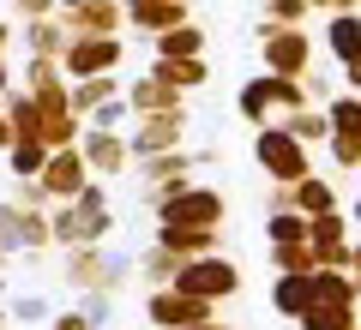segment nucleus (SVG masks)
I'll list each match as a JSON object with an SVG mask.
<instances>
[{"label": "nucleus", "mask_w": 361, "mask_h": 330, "mask_svg": "<svg viewBox=\"0 0 361 330\" xmlns=\"http://www.w3.org/2000/svg\"><path fill=\"white\" fill-rule=\"evenodd\" d=\"M169 222H199V229H211V222H217L223 216V204L211 198V192H193V198H169Z\"/></svg>", "instance_id": "3"}, {"label": "nucleus", "mask_w": 361, "mask_h": 330, "mask_svg": "<svg viewBox=\"0 0 361 330\" xmlns=\"http://www.w3.org/2000/svg\"><path fill=\"white\" fill-rule=\"evenodd\" d=\"M49 192H61V198H66V192H78V163H73V156H61V163L49 168Z\"/></svg>", "instance_id": "10"}, {"label": "nucleus", "mask_w": 361, "mask_h": 330, "mask_svg": "<svg viewBox=\"0 0 361 330\" xmlns=\"http://www.w3.org/2000/svg\"><path fill=\"white\" fill-rule=\"evenodd\" d=\"M157 49H163V54H199V30H169Z\"/></svg>", "instance_id": "11"}, {"label": "nucleus", "mask_w": 361, "mask_h": 330, "mask_svg": "<svg viewBox=\"0 0 361 330\" xmlns=\"http://www.w3.org/2000/svg\"><path fill=\"white\" fill-rule=\"evenodd\" d=\"M180 288L199 294V300H217V294L235 288V265H223V258H205V265H180Z\"/></svg>", "instance_id": "1"}, {"label": "nucleus", "mask_w": 361, "mask_h": 330, "mask_svg": "<svg viewBox=\"0 0 361 330\" xmlns=\"http://www.w3.org/2000/svg\"><path fill=\"white\" fill-rule=\"evenodd\" d=\"M54 330H90V324H85V312H66V318H61Z\"/></svg>", "instance_id": "15"}, {"label": "nucleus", "mask_w": 361, "mask_h": 330, "mask_svg": "<svg viewBox=\"0 0 361 330\" xmlns=\"http://www.w3.org/2000/svg\"><path fill=\"white\" fill-rule=\"evenodd\" d=\"M115 54H121V42H109V37L103 42H78V49H73V72H103Z\"/></svg>", "instance_id": "4"}, {"label": "nucleus", "mask_w": 361, "mask_h": 330, "mask_svg": "<svg viewBox=\"0 0 361 330\" xmlns=\"http://www.w3.org/2000/svg\"><path fill=\"white\" fill-rule=\"evenodd\" d=\"M271 241H307L301 216H271Z\"/></svg>", "instance_id": "12"}, {"label": "nucleus", "mask_w": 361, "mask_h": 330, "mask_svg": "<svg viewBox=\"0 0 361 330\" xmlns=\"http://www.w3.org/2000/svg\"><path fill=\"white\" fill-rule=\"evenodd\" d=\"M259 156H265V168H271L277 180L301 174V144H289L283 132H265V139H259Z\"/></svg>", "instance_id": "2"}, {"label": "nucleus", "mask_w": 361, "mask_h": 330, "mask_svg": "<svg viewBox=\"0 0 361 330\" xmlns=\"http://www.w3.org/2000/svg\"><path fill=\"white\" fill-rule=\"evenodd\" d=\"M301 61H307V42H301L295 30H289V37H271V66H289V72H295Z\"/></svg>", "instance_id": "7"}, {"label": "nucleus", "mask_w": 361, "mask_h": 330, "mask_svg": "<svg viewBox=\"0 0 361 330\" xmlns=\"http://www.w3.org/2000/svg\"><path fill=\"white\" fill-rule=\"evenodd\" d=\"M355 216H361V204H355Z\"/></svg>", "instance_id": "16"}, {"label": "nucleus", "mask_w": 361, "mask_h": 330, "mask_svg": "<svg viewBox=\"0 0 361 330\" xmlns=\"http://www.w3.org/2000/svg\"><path fill=\"white\" fill-rule=\"evenodd\" d=\"M325 204H331V192L319 180H301V210H325Z\"/></svg>", "instance_id": "13"}, {"label": "nucleus", "mask_w": 361, "mask_h": 330, "mask_svg": "<svg viewBox=\"0 0 361 330\" xmlns=\"http://www.w3.org/2000/svg\"><path fill=\"white\" fill-rule=\"evenodd\" d=\"M13 163H18V168H25V174H30V168L42 163V144H18V156H13Z\"/></svg>", "instance_id": "14"}, {"label": "nucleus", "mask_w": 361, "mask_h": 330, "mask_svg": "<svg viewBox=\"0 0 361 330\" xmlns=\"http://www.w3.org/2000/svg\"><path fill=\"white\" fill-rule=\"evenodd\" d=\"M271 300H277V312H301V306L313 300V277H283Z\"/></svg>", "instance_id": "5"}, {"label": "nucleus", "mask_w": 361, "mask_h": 330, "mask_svg": "<svg viewBox=\"0 0 361 330\" xmlns=\"http://www.w3.org/2000/svg\"><path fill=\"white\" fill-rule=\"evenodd\" d=\"M331 54L337 61H361V25L355 18H337L331 25Z\"/></svg>", "instance_id": "6"}, {"label": "nucleus", "mask_w": 361, "mask_h": 330, "mask_svg": "<svg viewBox=\"0 0 361 330\" xmlns=\"http://www.w3.org/2000/svg\"><path fill=\"white\" fill-rule=\"evenodd\" d=\"M331 127L343 139H361V102H331Z\"/></svg>", "instance_id": "9"}, {"label": "nucleus", "mask_w": 361, "mask_h": 330, "mask_svg": "<svg viewBox=\"0 0 361 330\" xmlns=\"http://www.w3.org/2000/svg\"><path fill=\"white\" fill-rule=\"evenodd\" d=\"M151 312L163 318V324H187V318H199V312H205V300H199V294H187V300H157Z\"/></svg>", "instance_id": "8"}]
</instances>
